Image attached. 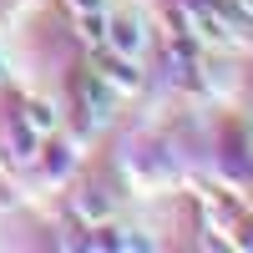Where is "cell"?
<instances>
[{
	"label": "cell",
	"mask_w": 253,
	"mask_h": 253,
	"mask_svg": "<svg viewBox=\"0 0 253 253\" xmlns=\"http://www.w3.org/2000/svg\"><path fill=\"white\" fill-rule=\"evenodd\" d=\"M26 122L36 126V132H46V126H51V107H41V101H31V107H26Z\"/></svg>",
	"instance_id": "6da1fadb"
},
{
	"label": "cell",
	"mask_w": 253,
	"mask_h": 253,
	"mask_svg": "<svg viewBox=\"0 0 253 253\" xmlns=\"http://www.w3.org/2000/svg\"><path fill=\"white\" fill-rule=\"evenodd\" d=\"M81 5H96V0H81Z\"/></svg>",
	"instance_id": "7a4b0ae2"
}]
</instances>
